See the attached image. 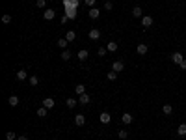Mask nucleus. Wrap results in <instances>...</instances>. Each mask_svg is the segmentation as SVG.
<instances>
[{"label": "nucleus", "mask_w": 186, "mask_h": 140, "mask_svg": "<svg viewBox=\"0 0 186 140\" xmlns=\"http://www.w3.org/2000/svg\"><path fill=\"white\" fill-rule=\"evenodd\" d=\"M142 26L143 28H151V26H153V17H151V15H143V17H142Z\"/></svg>", "instance_id": "1"}, {"label": "nucleus", "mask_w": 186, "mask_h": 140, "mask_svg": "<svg viewBox=\"0 0 186 140\" xmlns=\"http://www.w3.org/2000/svg\"><path fill=\"white\" fill-rule=\"evenodd\" d=\"M74 123H77L78 127H82V125H86V116H84V114H77V116H74Z\"/></svg>", "instance_id": "2"}, {"label": "nucleus", "mask_w": 186, "mask_h": 140, "mask_svg": "<svg viewBox=\"0 0 186 140\" xmlns=\"http://www.w3.org/2000/svg\"><path fill=\"white\" fill-rule=\"evenodd\" d=\"M110 122H112V116H110L108 112H100V123H102V125H108Z\"/></svg>", "instance_id": "3"}, {"label": "nucleus", "mask_w": 186, "mask_h": 140, "mask_svg": "<svg viewBox=\"0 0 186 140\" xmlns=\"http://www.w3.org/2000/svg\"><path fill=\"white\" fill-rule=\"evenodd\" d=\"M112 69H114V71H123V69H125V64L121 62V60H115V62L112 64Z\"/></svg>", "instance_id": "4"}, {"label": "nucleus", "mask_w": 186, "mask_h": 140, "mask_svg": "<svg viewBox=\"0 0 186 140\" xmlns=\"http://www.w3.org/2000/svg\"><path fill=\"white\" fill-rule=\"evenodd\" d=\"M89 39H93V41H97V39H100V30H99V28H93V30H89Z\"/></svg>", "instance_id": "5"}, {"label": "nucleus", "mask_w": 186, "mask_h": 140, "mask_svg": "<svg viewBox=\"0 0 186 140\" xmlns=\"http://www.w3.org/2000/svg\"><path fill=\"white\" fill-rule=\"evenodd\" d=\"M147 51H149V47L145 43H140L138 47H136V52L140 54V56H143V54H147Z\"/></svg>", "instance_id": "6"}, {"label": "nucleus", "mask_w": 186, "mask_h": 140, "mask_svg": "<svg viewBox=\"0 0 186 140\" xmlns=\"http://www.w3.org/2000/svg\"><path fill=\"white\" fill-rule=\"evenodd\" d=\"M121 122L125 123V125H130V123H132V122H134V116H130V114H128V112H125V114H123V116H121Z\"/></svg>", "instance_id": "7"}, {"label": "nucleus", "mask_w": 186, "mask_h": 140, "mask_svg": "<svg viewBox=\"0 0 186 140\" xmlns=\"http://www.w3.org/2000/svg\"><path fill=\"white\" fill-rule=\"evenodd\" d=\"M54 105H56V101H54L52 97H45V99H43V107H45V108H52Z\"/></svg>", "instance_id": "8"}, {"label": "nucleus", "mask_w": 186, "mask_h": 140, "mask_svg": "<svg viewBox=\"0 0 186 140\" xmlns=\"http://www.w3.org/2000/svg\"><path fill=\"white\" fill-rule=\"evenodd\" d=\"M43 17L47 19V21H52L54 17H56V11L54 9H45V13H43Z\"/></svg>", "instance_id": "9"}, {"label": "nucleus", "mask_w": 186, "mask_h": 140, "mask_svg": "<svg viewBox=\"0 0 186 140\" xmlns=\"http://www.w3.org/2000/svg\"><path fill=\"white\" fill-rule=\"evenodd\" d=\"M182 60H184V56H182L180 52H173V54H171V62H173V64H180Z\"/></svg>", "instance_id": "10"}, {"label": "nucleus", "mask_w": 186, "mask_h": 140, "mask_svg": "<svg viewBox=\"0 0 186 140\" xmlns=\"http://www.w3.org/2000/svg\"><path fill=\"white\" fill-rule=\"evenodd\" d=\"M132 15H134V17H140V19H142V17H143V9L140 8V6H134V8H132Z\"/></svg>", "instance_id": "11"}, {"label": "nucleus", "mask_w": 186, "mask_h": 140, "mask_svg": "<svg viewBox=\"0 0 186 140\" xmlns=\"http://www.w3.org/2000/svg\"><path fill=\"white\" fill-rule=\"evenodd\" d=\"M89 17H91V19H99L100 17V9L99 8H91V9H89Z\"/></svg>", "instance_id": "12"}, {"label": "nucleus", "mask_w": 186, "mask_h": 140, "mask_svg": "<svg viewBox=\"0 0 186 140\" xmlns=\"http://www.w3.org/2000/svg\"><path fill=\"white\" fill-rule=\"evenodd\" d=\"M89 101H91V99H89L88 93H82V95H78V103H80V105H88Z\"/></svg>", "instance_id": "13"}, {"label": "nucleus", "mask_w": 186, "mask_h": 140, "mask_svg": "<svg viewBox=\"0 0 186 140\" xmlns=\"http://www.w3.org/2000/svg\"><path fill=\"white\" fill-rule=\"evenodd\" d=\"M26 77H28L26 69H19L17 71V81H26Z\"/></svg>", "instance_id": "14"}, {"label": "nucleus", "mask_w": 186, "mask_h": 140, "mask_svg": "<svg viewBox=\"0 0 186 140\" xmlns=\"http://www.w3.org/2000/svg\"><path fill=\"white\" fill-rule=\"evenodd\" d=\"M88 56H89V52H88V51H84V49H82V51H78V54H77V58L80 60V62L88 60Z\"/></svg>", "instance_id": "15"}, {"label": "nucleus", "mask_w": 186, "mask_h": 140, "mask_svg": "<svg viewBox=\"0 0 186 140\" xmlns=\"http://www.w3.org/2000/svg\"><path fill=\"white\" fill-rule=\"evenodd\" d=\"M65 39H67V41H74V39H77V32H74V30H69V32L65 34Z\"/></svg>", "instance_id": "16"}, {"label": "nucleus", "mask_w": 186, "mask_h": 140, "mask_svg": "<svg viewBox=\"0 0 186 140\" xmlns=\"http://www.w3.org/2000/svg\"><path fill=\"white\" fill-rule=\"evenodd\" d=\"M177 134L179 136H186V123H180L177 127Z\"/></svg>", "instance_id": "17"}, {"label": "nucleus", "mask_w": 186, "mask_h": 140, "mask_svg": "<svg viewBox=\"0 0 186 140\" xmlns=\"http://www.w3.org/2000/svg\"><path fill=\"white\" fill-rule=\"evenodd\" d=\"M117 47H119V45L115 43V41H108V45H106V49H108L110 52H115V51H117Z\"/></svg>", "instance_id": "18"}, {"label": "nucleus", "mask_w": 186, "mask_h": 140, "mask_svg": "<svg viewBox=\"0 0 186 140\" xmlns=\"http://www.w3.org/2000/svg\"><path fill=\"white\" fill-rule=\"evenodd\" d=\"M8 103H9V107H17V105H19V97L17 95H9Z\"/></svg>", "instance_id": "19"}, {"label": "nucleus", "mask_w": 186, "mask_h": 140, "mask_svg": "<svg viewBox=\"0 0 186 140\" xmlns=\"http://www.w3.org/2000/svg\"><path fill=\"white\" fill-rule=\"evenodd\" d=\"M74 92H77L78 95H82V93H86V86H84V84H77V86H74Z\"/></svg>", "instance_id": "20"}, {"label": "nucleus", "mask_w": 186, "mask_h": 140, "mask_svg": "<svg viewBox=\"0 0 186 140\" xmlns=\"http://www.w3.org/2000/svg\"><path fill=\"white\" fill-rule=\"evenodd\" d=\"M162 112L166 114V116H169V114L173 112V107H171V105H164V107H162Z\"/></svg>", "instance_id": "21"}, {"label": "nucleus", "mask_w": 186, "mask_h": 140, "mask_svg": "<svg viewBox=\"0 0 186 140\" xmlns=\"http://www.w3.org/2000/svg\"><path fill=\"white\" fill-rule=\"evenodd\" d=\"M77 103H78V101H77V99H73V97H69L67 101H65V105H67L69 108H74V107H77Z\"/></svg>", "instance_id": "22"}, {"label": "nucleus", "mask_w": 186, "mask_h": 140, "mask_svg": "<svg viewBox=\"0 0 186 140\" xmlns=\"http://www.w3.org/2000/svg\"><path fill=\"white\" fill-rule=\"evenodd\" d=\"M60 56H62V60H65V62H67V60L71 58V51H67V49H63V51H62V54H60Z\"/></svg>", "instance_id": "23"}, {"label": "nucleus", "mask_w": 186, "mask_h": 140, "mask_svg": "<svg viewBox=\"0 0 186 140\" xmlns=\"http://www.w3.org/2000/svg\"><path fill=\"white\" fill-rule=\"evenodd\" d=\"M47 110H48V108L39 107V108H37V116H39V118H45V116H47Z\"/></svg>", "instance_id": "24"}, {"label": "nucleus", "mask_w": 186, "mask_h": 140, "mask_svg": "<svg viewBox=\"0 0 186 140\" xmlns=\"http://www.w3.org/2000/svg\"><path fill=\"white\" fill-rule=\"evenodd\" d=\"M106 78H108V81H115V78H117V71H114V69H112V71H108Z\"/></svg>", "instance_id": "25"}, {"label": "nucleus", "mask_w": 186, "mask_h": 140, "mask_svg": "<svg viewBox=\"0 0 186 140\" xmlns=\"http://www.w3.org/2000/svg\"><path fill=\"white\" fill-rule=\"evenodd\" d=\"M30 86H37V84H39V77H36V75H34V77H30Z\"/></svg>", "instance_id": "26"}, {"label": "nucleus", "mask_w": 186, "mask_h": 140, "mask_svg": "<svg viewBox=\"0 0 186 140\" xmlns=\"http://www.w3.org/2000/svg\"><path fill=\"white\" fill-rule=\"evenodd\" d=\"M67 43H69V41H67L65 37H63V39H58V47H60V49H67Z\"/></svg>", "instance_id": "27"}, {"label": "nucleus", "mask_w": 186, "mask_h": 140, "mask_svg": "<svg viewBox=\"0 0 186 140\" xmlns=\"http://www.w3.org/2000/svg\"><path fill=\"white\" fill-rule=\"evenodd\" d=\"M36 6H37L39 9H45V8H47V0H37Z\"/></svg>", "instance_id": "28"}, {"label": "nucleus", "mask_w": 186, "mask_h": 140, "mask_svg": "<svg viewBox=\"0 0 186 140\" xmlns=\"http://www.w3.org/2000/svg\"><path fill=\"white\" fill-rule=\"evenodd\" d=\"M6 140H17V134H15L13 131H8L6 133Z\"/></svg>", "instance_id": "29"}, {"label": "nucleus", "mask_w": 186, "mask_h": 140, "mask_svg": "<svg viewBox=\"0 0 186 140\" xmlns=\"http://www.w3.org/2000/svg\"><path fill=\"white\" fill-rule=\"evenodd\" d=\"M2 23H4V24H9V23H11V15H8V13L2 15Z\"/></svg>", "instance_id": "30"}, {"label": "nucleus", "mask_w": 186, "mask_h": 140, "mask_svg": "<svg viewBox=\"0 0 186 140\" xmlns=\"http://www.w3.org/2000/svg\"><path fill=\"white\" fill-rule=\"evenodd\" d=\"M117 136H119V138H121V140H125V138H127V136H128V133H127V131H125V129H121V131H119V133H117Z\"/></svg>", "instance_id": "31"}, {"label": "nucleus", "mask_w": 186, "mask_h": 140, "mask_svg": "<svg viewBox=\"0 0 186 140\" xmlns=\"http://www.w3.org/2000/svg\"><path fill=\"white\" fill-rule=\"evenodd\" d=\"M106 52H108V49H106V47H99V51H97V54H99V56H104Z\"/></svg>", "instance_id": "32"}, {"label": "nucleus", "mask_w": 186, "mask_h": 140, "mask_svg": "<svg viewBox=\"0 0 186 140\" xmlns=\"http://www.w3.org/2000/svg\"><path fill=\"white\" fill-rule=\"evenodd\" d=\"M67 17H69V19H74V17H77V11H74V9H69V11H67Z\"/></svg>", "instance_id": "33"}, {"label": "nucleus", "mask_w": 186, "mask_h": 140, "mask_svg": "<svg viewBox=\"0 0 186 140\" xmlns=\"http://www.w3.org/2000/svg\"><path fill=\"white\" fill-rule=\"evenodd\" d=\"M112 8H114V4L110 2V0H108V2H104V9H108V11H110V9H112Z\"/></svg>", "instance_id": "34"}, {"label": "nucleus", "mask_w": 186, "mask_h": 140, "mask_svg": "<svg viewBox=\"0 0 186 140\" xmlns=\"http://www.w3.org/2000/svg\"><path fill=\"white\" fill-rule=\"evenodd\" d=\"M95 2H97V0H86V6H89V8H93V6H95Z\"/></svg>", "instance_id": "35"}, {"label": "nucleus", "mask_w": 186, "mask_h": 140, "mask_svg": "<svg viewBox=\"0 0 186 140\" xmlns=\"http://www.w3.org/2000/svg\"><path fill=\"white\" fill-rule=\"evenodd\" d=\"M179 66H180V69H186V60H182V62H180Z\"/></svg>", "instance_id": "36"}, {"label": "nucleus", "mask_w": 186, "mask_h": 140, "mask_svg": "<svg viewBox=\"0 0 186 140\" xmlns=\"http://www.w3.org/2000/svg\"><path fill=\"white\" fill-rule=\"evenodd\" d=\"M17 140H28L26 134H21V136H17Z\"/></svg>", "instance_id": "37"}]
</instances>
